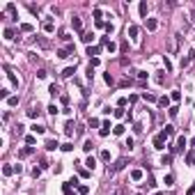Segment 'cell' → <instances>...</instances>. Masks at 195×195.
Masks as SVG:
<instances>
[{
    "instance_id": "obj_53",
    "label": "cell",
    "mask_w": 195,
    "mask_h": 195,
    "mask_svg": "<svg viewBox=\"0 0 195 195\" xmlns=\"http://www.w3.org/2000/svg\"><path fill=\"white\" fill-rule=\"evenodd\" d=\"M25 142H28V147H30V145H35V135H28Z\"/></svg>"
},
{
    "instance_id": "obj_38",
    "label": "cell",
    "mask_w": 195,
    "mask_h": 195,
    "mask_svg": "<svg viewBox=\"0 0 195 195\" xmlns=\"http://www.w3.org/2000/svg\"><path fill=\"white\" fill-rule=\"evenodd\" d=\"M193 161H195V151L191 149V151L186 154V163H193Z\"/></svg>"
},
{
    "instance_id": "obj_34",
    "label": "cell",
    "mask_w": 195,
    "mask_h": 195,
    "mask_svg": "<svg viewBox=\"0 0 195 195\" xmlns=\"http://www.w3.org/2000/svg\"><path fill=\"white\" fill-rule=\"evenodd\" d=\"M168 113H170V117H177V115H179V108H177V106H170Z\"/></svg>"
},
{
    "instance_id": "obj_17",
    "label": "cell",
    "mask_w": 195,
    "mask_h": 195,
    "mask_svg": "<svg viewBox=\"0 0 195 195\" xmlns=\"http://www.w3.org/2000/svg\"><path fill=\"white\" fill-rule=\"evenodd\" d=\"M159 106L161 108H170V97H161L159 99Z\"/></svg>"
},
{
    "instance_id": "obj_46",
    "label": "cell",
    "mask_w": 195,
    "mask_h": 195,
    "mask_svg": "<svg viewBox=\"0 0 195 195\" xmlns=\"http://www.w3.org/2000/svg\"><path fill=\"white\" fill-rule=\"evenodd\" d=\"M97 126H99V119H97V117H92V119H89V129H97Z\"/></svg>"
},
{
    "instance_id": "obj_44",
    "label": "cell",
    "mask_w": 195,
    "mask_h": 195,
    "mask_svg": "<svg viewBox=\"0 0 195 195\" xmlns=\"http://www.w3.org/2000/svg\"><path fill=\"white\" fill-rule=\"evenodd\" d=\"M60 149H62V151H71V149H73V145H71V142H64Z\"/></svg>"
},
{
    "instance_id": "obj_27",
    "label": "cell",
    "mask_w": 195,
    "mask_h": 195,
    "mask_svg": "<svg viewBox=\"0 0 195 195\" xmlns=\"http://www.w3.org/2000/svg\"><path fill=\"white\" fill-rule=\"evenodd\" d=\"M64 133H67V135H73V122H67V126H64Z\"/></svg>"
},
{
    "instance_id": "obj_36",
    "label": "cell",
    "mask_w": 195,
    "mask_h": 195,
    "mask_svg": "<svg viewBox=\"0 0 195 195\" xmlns=\"http://www.w3.org/2000/svg\"><path fill=\"white\" fill-rule=\"evenodd\" d=\"M113 133H115V135H122V133H124V126H122V124H117L115 129H113Z\"/></svg>"
},
{
    "instance_id": "obj_11",
    "label": "cell",
    "mask_w": 195,
    "mask_h": 195,
    "mask_svg": "<svg viewBox=\"0 0 195 195\" xmlns=\"http://www.w3.org/2000/svg\"><path fill=\"white\" fill-rule=\"evenodd\" d=\"M193 57H195V53H188L186 57H181V69H184V67H188V64L193 62Z\"/></svg>"
},
{
    "instance_id": "obj_43",
    "label": "cell",
    "mask_w": 195,
    "mask_h": 195,
    "mask_svg": "<svg viewBox=\"0 0 195 195\" xmlns=\"http://www.w3.org/2000/svg\"><path fill=\"white\" fill-rule=\"evenodd\" d=\"M18 103V97H9L7 99V106H16Z\"/></svg>"
},
{
    "instance_id": "obj_3",
    "label": "cell",
    "mask_w": 195,
    "mask_h": 195,
    "mask_svg": "<svg viewBox=\"0 0 195 195\" xmlns=\"http://www.w3.org/2000/svg\"><path fill=\"white\" fill-rule=\"evenodd\" d=\"M124 165H126V159H117L115 163H113V168H108V172H113V175H115V172H119Z\"/></svg>"
},
{
    "instance_id": "obj_52",
    "label": "cell",
    "mask_w": 195,
    "mask_h": 195,
    "mask_svg": "<svg viewBox=\"0 0 195 195\" xmlns=\"http://www.w3.org/2000/svg\"><path fill=\"white\" fill-rule=\"evenodd\" d=\"M113 30H115V25H113V23H106V32L108 35H113Z\"/></svg>"
},
{
    "instance_id": "obj_32",
    "label": "cell",
    "mask_w": 195,
    "mask_h": 195,
    "mask_svg": "<svg viewBox=\"0 0 195 195\" xmlns=\"http://www.w3.org/2000/svg\"><path fill=\"white\" fill-rule=\"evenodd\" d=\"M138 9H140V16H147V2H145V0L140 2V7H138Z\"/></svg>"
},
{
    "instance_id": "obj_22",
    "label": "cell",
    "mask_w": 195,
    "mask_h": 195,
    "mask_svg": "<svg viewBox=\"0 0 195 195\" xmlns=\"http://www.w3.org/2000/svg\"><path fill=\"white\" fill-rule=\"evenodd\" d=\"M14 172H16V170L12 168V165H5V168H2V175H5V177H9V175H14Z\"/></svg>"
},
{
    "instance_id": "obj_9",
    "label": "cell",
    "mask_w": 195,
    "mask_h": 195,
    "mask_svg": "<svg viewBox=\"0 0 195 195\" xmlns=\"http://www.w3.org/2000/svg\"><path fill=\"white\" fill-rule=\"evenodd\" d=\"M32 151H35V147H23V149L18 151V159H28Z\"/></svg>"
},
{
    "instance_id": "obj_13",
    "label": "cell",
    "mask_w": 195,
    "mask_h": 195,
    "mask_svg": "<svg viewBox=\"0 0 195 195\" xmlns=\"http://www.w3.org/2000/svg\"><path fill=\"white\" fill-rule=\"evenodd\" d=\"M99 53H101V46H89V48H87L89 57H94V55H99Z\"/></svg>"
},
{
    "instance_id": "obj_41",
    "label": "cell",
    "mask_w": 195,
    "mask_h": 195,
    "mask_svg": "<svg viewBox=\"0 0 195 195\" xmlns=\"http://www.w3.org/2000/svg\"><path fill=\"white\" fill-rule=\"evenodd\" d=\"M170 99H172V101H179V99H181V92H177V89H175V92L170 94Z\"/></svg>"
},
{
    "instance_id": "obj_24",
    "label": "cell",
    "mask_w": 195,
    "mask_h": 195,
    "mask_svg": "<svg viewBox=\"0 0 195 195\" xmlns=\"http://www.w3.org/2000/svg\"><path fill=\"white\" fill-rule=\"evenodd\" d=\"M60 76H62V78H69V76H73V67H67V69H64Z\"/></svg>"
},
{
    "instance_id": "obj_12",
    "label": "cell",
    "mask_w": 195,
    "mask_h": 195,
    "mask_svg": "<svg viewBox=\"0 0 195 195\" xmlns=\"http://www.w3.org/2000/svg\"><path fill=\"white\" fill-rule=\"evenodd\" d=\"M156 28H159V21H156V18H147V30H151V32H154Z\"/></svg>"
},
{
    "instance_id": "obj_42",
    "label": "cell",
    "mask_w": 195,
    "mask_h": 195,
    "mask_svg": "<svg viewBox=\"0 0 195 195\" xmlns=\"http://www.w3.org/2000/svg\"><path fill=\"white\" fill-rule=\"evenodd\" d=\"M0 99H9V89H7V87L0 89Z\"/></svg>"
},
{
    "instance_id": "obj_35",
    "label": "cell",
    "mask_w": 195,
    "mask_h": 195,
    "mask_svg": "<svg viewBox=\"0 0 195 195\" xmlns=\"http://www.w3.org/2000/svg\"><path fill=\"white\" fill-rule=\"evenodd\" d=\"M5 39H14V30L12 28H5Z\"/></svg>"
},
{
    "instance_id": "obj_40",
    "label": "cell",
    "mask_w": 195,
    "mask_h": 195,
    "mask_svg": "<svg viewBox=\"0 0 195 195\" xmlns=\"http://www.w3.org/2000/svg\"><path fill=\"white\" fill-rule=\"evenodd\" d=\"M21 32H32V25H30V23H23V25H21Z\"/></svg>"
},
{
    "instance_id": "obj_49",
    "label": "cell",
    "mask_w": 195,
    "mask_h": 195,
    "mask_svg": "<svg viewBox=\"0 0 195 195\" xmlns=\"http://www.w3.org/2000/svg\"><path fill=\"white\" fill-rule=\"evenodd\" d=\"M46 110H48V113H51V115H55V113H57V106H55V103H51V106L46 108Z\"/></svg>"
},
{
    "instance_id": "obj_54",
    "label": "cell",
    "mask_w": 195,
    "mask_h": 195,
    "mask_svg": "<svg viewBox=\"0 0 195 195\" xmlns=\"http://www.w3.org/2000/svg\"><path fill=\"white\" fill-rule=\"evenodd\" d=\"M115 117H117V119H119V117H124V110H122V108H117V110H115Z\"/></svg>"
},
{
    "instance_id": "obj_20",
    "label": "cell",
    "mask_w": 195,
    "mask_h": 195,
    "mask_svg": "<svg viewBox=\"0 0 195 195\" xmlns=\"http://www.w3.org/2000/svg\"><path fill=\"white\" fill-rule=\"evenodd\" d=\"M142 99H145V101H149V103H154V101H156V97H154V94H149V92H142Z\"/></svg>"
},
{
    "instance_id": "obj_45",
    "label": "cell",
    "mask_w": 195,
    "mask_h": 195,
    "mask_svg": "<svg viewBox=\"0 0 195 195\" xmlns=\"http://www.w3.org/2000/svg\"><path fill=\"white\" fill-rule=\"evenodd\" d=\"M163 64H165V71H172V62H170L168 57H163Z\"/></svg>"
},
{
    "instance_id": "obj_28",
    "label": "cell",
    "mask_w": 195,
    "mask_h": 195,
    "mask_svg": "<svg viewBox=\"0 0 195 195\" xmlns=\"http://www.w3.org/2000/svg\"><path fill=\"white\" fill-rule=\"evenodd\" d=\"M163 133H165L168 138H170V135H175V126H172V124H168L165 129H163Z\"/></svg>"
},
{
    "instance_id": "obj_7",
    "label": "cell",
    "mask_w": 195,
    "mask_h": 195,
    "mask_svg": "<svg viewBox=\"0 0 195 195\" xmlns=\"http://www.w3.org/2000/svg\"><path fill=\"white\" fill-rule=\"evenodd\" d=\"M71 25H73V30H76V32H83V21H80L78 16L71 18Z\"/></svg>"
},
{
    "instance_id": "obj_5",
    "label": "cell",
    "mask_w": 195,
    "mask_h": 195,
    "mask_svg": "<svg viewBox=\"0 0 195 195\" xmlns=\"http://www.w3.org/2000/svg\"><path fill=\"white\" fill-rule=\"evenodd\" d=\"M186 145H188V140L184 138V135H179V138H177V147H175V151H184V149H186Z\"/></svg>"
},
{
    "instance_id": "obj_18",
    "label": "cell",
    "mask_w": 195,
    "mask_h": 195,
    "mask_svg": "<svg viewBox=\"0 0 195 195\" xmlns=\"http://www.w3.org/2000/svg\"><path fill=\"white\" fill-rule=\"evenodd\" d=\"M76 188H78V193H80V195H87V193H89V186H87V184H78Z\"/></svg>"
},
{
    "instance_id": "obj_19",
    "label": "cell",
    "mask_w": 195,
    "mask_h": 195,
    "mask_svg": "<svg viewBox=\"0 0 195 195\" xmlns=\"http://www.w3.org/2000/svg\"><path fill=\"white\" fill-rule=\"evenodd\" d=\"M62 191H64V195H76L73 191H71V181H67V184H62Z\"/></svg>"
},
{
    "instance_id": "obj_4",
    "label": "cell",
    "mask_w": 195,
    "mask_h": 195,
    "mask_svg": "<svg viewBox=\"0 0 195 195\" xmlns=\"http://www.w3.org/2000/svg\"><path fill=\"white\" fill-rule=\"evenodd\" d=\"M179 39H181V35H175L172 39H170V46H168V51H170V53H175V51L179 48Z\"/></svg>"
},
{
    "instance_id": "obj_21",
    "label": "cell",
    "mask_w": 195,
    "mask_h": 195,
    "mask_svg": "<svg viewBox=\"0 0 195 195\" xmlns=\"http://www.w3.org/2000/svg\"><path fill=\"white\" fill-rule=\"evenodd\" d=\"M161 163H163V165H170V163H172V154H163Z\"/></svg>"
},
{
    "instance_id": "obj_6",
    "label": "cell",
    "mask_w": 195,
    "mask_h": 195,
    "mask_svg": "<svg viewBox=\"0 0 195 195\" xmlns=\"http://www.w3.org/2000/svg\"><path fill=\"white\" fill-rule=\"evenodd\" d=\"M73 53V46H67V48H60V51H57V57H69V55Z\"/></svg>"
},
{
    "instance_id": "obj_14",
    "label": "cell",
    "mask_w": 195,
    "mask_h": 195,
    "mask_svg": "<svg viewBox=\"0 0 195 195\" xmlns=\"http://www.w3.org/2000/svg\"><path fill=\"white\" fill-rule=\"evenodd\" d=\"M110 133V122H103V126L99 129V135H108Z\"/></svg>"
},
{
    "instance_id": "obj_31",
    "label": "cell",
    "mask_w": 195,
    "mask_h": 195,
    "mask_svg": "<svg viewBox=\"0 0 195 195\" xmlns=\"http://www.w3.org/2000/svg\"><path fill=\"white\" fill-rule=\"evenodd\" d=\"M163 184H165V186H172V184H175V175H168V177L163 179Z\"/></svg>"
},
{
    "instance_id": "obj_8",
    "label": "cell",
    "mask_w": 195,
    "mask_h": 195,
    "mask_svg": "<svg viewBox=\"0 0 195 195\" xmlns=\"http://www.w3.org/2000/svg\"><path fill=\"white\" fill-rule=\"evenodd\" d=\"M5 71H7V78H9V83H12L14 87H18V78L14 76V73H12V69H9V67H5Z\"/></svg>"
},
{
    "instance_id": "obj_59",
    "label": "cell",
    "mask_w": 195,
    "mask_h": 195,
    "mask_svg": "<svg viewBox=\"0 0 195 195\" xmlns=\"http://www.w3.org/2000/svg\"><path fill=\"white\" fill-rule=\"evenodd\" d=\"M193 124H195V119H193Z\"/></svg>"
},
{
    "instance_id": "obj_39",
    "label": "cell",
    "mask_w": 195,
    "mask_h": 195,
    "mask_svg": "<svg viewBox=\"0 0 195 195\" xmlns=\"http://www.w3.org/2000/svg\"><path fill=\"white\" fill-rule=\"evenodd\" d=\"M39 113H41V110H37V108H30V110H28L30 117H39Z\"/></svg>"
},
{
    "instance_id": "obj_2",
    "label": "cell",
    "mask_w": 195,
    "mask_h": 195,
    "mask_svg": "<svg viewBox=\"0 0 195 195\" xmlns=\"http://www.w3.org/2000/svg\"><path fill=\"white\" fill-rule=\"evenodd\" d=\"M126 35H129V37H131V39H133V41H138V35H140V28H138V25H135V23H131V25H129V28H126Z\"/></svg>"
},
{
    "instance_id": "obj_37",
    "label": "cell",
    "mask_w": 195,
    "mask_h": 195,
    "mask_svg": "<svg viewBox=\"0 0 195 195\" xmlns=\"http://www.w3.org/2000/svg\"><path fill=\"white\" fill-rule=\"evenodd\" d=\"M92 147H94V145H92V140H85V145H83V151H92Z\"/></svg>"
},
{
    "instance_id": "obj_16",
    "label": "cell",
    "mask_w": 195,
    "mask_h": 195,
    "mask_svg": "<svg viewBox=\"0 0 195 195\" xmlns=\"http://www.w3.org/2000/svg\"><path fill=\"white\" fill-rule=\"evenodd\" d=\"M131 179L133 181H140L142 179V170H131Z\"/></svg>"
},
{
    "instance_id": "obj_15",
    "label": "cell",
    "mask_w": 195,
    "mask_h": 195,
    "mask_svg": "<svg viewBox=\"0 0 195 195\" xmlns=\"http://www.w3.org/2000/svg\"><path fill=\"white\" fill-rule=\"evenodd\" d=\"M80 39H83L85 44H92V41H94V35H92V32H83V37H80Z\"/></svg>"
},
{
    "instance_id": "obj_50",
    "label": "cell",
    "mask_w": 195,
    "mask_h": 195,
    "mask_svg": "<svg viewBox=\"0 0 195 195\" xmlns=\"http://www.w3.org/2000/svg\"><path fill=\"white\" fill-rule=\"evenodd\" d=\"M163 80H165V76H163V71H159V73H156V83H159V85H161Z\"/></svg>"
},
{
    "instance_id": "obj_56",
    "label": "cell",
    "mask_w": 195,
    "mask_h": 195,
    "mask_svg": "<svg viewBox=\"0 0 195 195\" xmlns=\"http://www.w3.org/2000/svg\"><path fill=\"white\" fill-rule=\"evenodd\" d=\"M60 39H62V41H69L71 37H69V35H67V32H60Z\"/></svg>"
},
{
    "instance_id": "obj_29",
    "label": "cell",
    "mask_w": 195,
    "mask_h": 195,
    "mask_svg": "<svg viewBox=\"0 0 195 195\" xmlns=\"http://www.w3.org/2000/svg\"><path fill=\"white\" fill-rule=\"evenodd\" d=\"M44 131H46V126H41V124H35V126H32V133H39V135H41Z\"/></svg>"
},
{
    "instance_id": "obj_30",
    "label": "cell",
    "mask_w": 195,
    "mask_h": 195,
    "mask_svg": "<svg viewBox=\"0 0 195 195\" xmlns=\"http://www.w3.org/2000/svg\"><path fill=\"white\" fill-rule=\"evenodd\" d=\"M85 165H87L89 170H94V165H97V161H94V156H89V159L85 161Z\"/></svg>"
},
{
    "instance_id": "obj_1",
    "label": "cell",
    "mask_w": 195,
    "mask_h": 195,
    "mask_svg": "<svg viewBox=\"0 0 195 195\" xmlns=\"http://www.w3.org/2000/svg\"><path fill=\"white\" fill-rule=\"evenodd\" d=\"M165 140H168V135L163 131L156 133V135H154V149H163V147H165Z\"/></svg>"
},
{
    "instance_id": "obj_57",
    "label": "cell",
    "mask_w": 195,
    "mask_h": 195,
    "mask_svg": "<svg viewBox=\"0 0 195 195\" xmlns=\"http://www.w3.org/2000/svg\"><path fill=\"white\" fill-rule=\"evenodd\" d=\"M87 78H89V80L94 78V69H92V67H87Z\"/></svg>"
},
{
    "instance_id": "obj_51",
    "label": "cell",
    "mask_w": 195,
    "mask_h": 195,
    "mask_svg": "<svg viewBox=\"0 0 195 195\" xmlns=\"http://www.w3.org/2000/svg\"><path fill=\"white\" fill-rule=\"evenodd\" d=\"M46 76H48V73H46V69H39V71H37V78H46Z\"/></svg>"
},
{
    "instance_id": "obj_25",
    "label": "cell",
    "mask_w": 195,
    "mask_h": 195,
    "mask_svg": "<svg viewBox=\"0 0 195 195\" xmlns=\"http://www.w3.org/2000/svg\"><path fill=\"white\" fill-rule=\"evenodd\" d=\"M55 147H57V140H46V149L48 151H53Z\"/></svg>"
},
{
    "instance_id": "obj_55",
    "label": "cell",
    "mask_w": 195,
    "mask_h": 195,
    "mask_svg": "<svg viewBox=\"0 0 195 195\" xmlns=\"http://www.w3.org/2000/svg\"><path fill=\"white\" fill-rule=\"evenodd\" d=\"M117 106H119V108H124V106H126V97H122V99H119V101H117Z\"/></svg>"
},
{
    "instance_id": "obj_23",
    "label": "cell",
    "mask_w": 195,
    "mask_h": 195,
    "mask_svg": "<svg viewBox=\"0 0 195 195\" xmlns=\"http://www.w3.org/2000/svg\"><path fill=\"white\" fill-rule=\"evenodd\" d=\"M44 30H46V32H53V30H55L53 21H44Z\"/></svg>"
},
{
    "instance_id": "obj_47",
    "label": "cell",
    "mask_w": 195,
    "mask_h": 195,
    "mask_svg": "<svg viewBox=\"0 0 195 195\" xmlns=\"http://www.w3.org/2000/svg\"><path fill=\"white\" fill-rule=\"evenodd\" d=\"M106 48H108V51H110V53H115V51H117V46L113 44V41H108V44H106Z\"/></svg>"
},
{
    "instance_id": "obj_26",
    "label": "cell",
    "mask_w": 195,
    "mask_h": 195,
    "mask_svg": "<svg viewBox=\"0 0 195 195\" xmlns=\"http://www.w3.org/2000/svg\"><path fill=\"white\" fill-rule=\"evenodd\" d=\"M99 159H101V161H106V163H108V161H110V151H108V149H103L101 154H99Z\"/></svg>"
},
{
    "instance_id": "obj_33",
    "label": "cell",
    "mask_w": 195,
    "mask_h": 195,
    "mask_svg": "<svg viewBox=\"0 0 195 195\" xmlns=\"http://www.w3.org/2000/svg\"><path fill=\"white\" fill-rule=\"evenodd\" d=\"M32 177H41V165H35V168H32Z\"/></svg>"
},
{
    "instance_id": "obj_58",
    "label": "cell",
    "mask_w": 195,
    "mask_h": 195,
    "mask_svg": "<svg viewBox=\"0 0 195 195\" xmlns=\"http://www.w3.org/2000/svg\"><path fill=\"white\" fill-rule=\"evenodd\" d=\"M94 18H97V21H101V9H99V7L94 9Z\"/></svg>"
},
{
    "instance_id": "obj_10",
    "label": "cell",
    "mask_w": 195,
    "mask_h": 195,
    "mask_svg": "<svg viewBox=\"0 0 195 195\" xmlns=\"http://www.w3.org/2000/svg\"><path fill=\"white\" fill-rule=\"evenodd\" d=\"M5 12H7V16L12 18V21H14V18H16V7H14V5H12V2H9V5H7V9H5Z\"/></svg>"
},
{
    "instance_id": "obj_48",
    "label": "cell",
    "mask_w": 195,
    "mask_h": 195,
    "mask_svg": "<svg viewBox=\"0 0 195 195\" xmlns=\"http://www.w3.org/2000/svg\"><path fill=\"white\" fill-rule=\"evenodd\" d=\"M103 80H106L108 85H113V83H115V78H113V76H110V73H106V76H103Z\"/></svg>"
}]
</instances>
